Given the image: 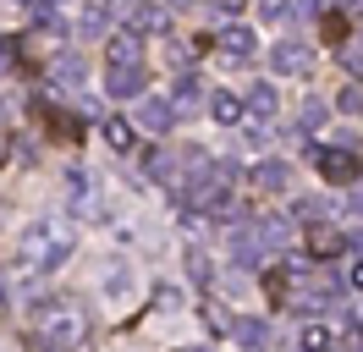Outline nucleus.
<instances>
[{"label":"nucleus","mask_w":363,"mask_h":352,"mask_svg":"<svg viewBox=\"0 0 363 352\" xmlns=\"http://www.w3.org/2000/svg\"><path fill=\"white\" fill-rule=\"evenodd\" d=\"M72 242H77V231H72L67 220H33L23 237H17V275H45L55 264H67Z\"/></svg>","instance_id":"obj_1"},{"label":"nucleus","mask_w":363,"mask_h":352,"mask_svg":"<svg viewBox=\"0 0 363 352\" xmlns=\"http://www.w3.org/2000/svg\"><path fill=\"white\" fill-rule=\"evenodd\" d=\"M39 341L77 352L83 341H89V308L72 303V297H50V303H39Z\"/></svg>","instance_id":"obj_2"},{"label":"nucleus","mask_w":363,"mask_h":352,"mask_svg":"<svg viewBox=\"0 0 363 352\" xmlns=\"http://www.w3.org/2000/svg\"><path fill=\"white\" fill-rule=\"evenodd\" d=\"M314 171L325 176V182H336V187H352L363 176V165H358L352 149H314Z\"/></svg>","instance_id":"obj_3"},{"label":"nucleus","mask_w":363,"mask_h":352,"mask_svg":"<svg viewBox=\"0 0 363 352\" xmlns=\"http://www.w3.org/2000/svg\"><path fill=\"white\" fill-rule=\"evenodd\" d=\"M270 72H281V77H308V72H314V44L281 39L270 50Z\"/></svg>","instance_id":"obj_4"},{"label":"nucleus","mask_w":363,"mask_h":352,"mask_svg":"<svg viewBox=\"0 0 363 352\" xmlns=\"http://www.w3.org/2000/svg\"><path fill=\"white\" fill-rule=\"evenodd\" d=\"M121 11H127V33H165L171 28L165 6H155V0H121Z\"/></svg>","instance_id":"obj_5"},{"label":"nucleus","mask_w":363,"mask_h":352,"mask_svg":"<svg viewBox=\"0 0 363 352\" xmlns=\"http://www.w3.org/2000/svg\"><path fill=\"white\" fill-rule=\"evenodd\" d=\"M171 121H177L171 99H160V94H138V127H143V132H171Z\"/></svg>","instance_id":"obj_6"},{"label":"nucleus","mask_w":363,"mask_h":352,"mask_svg":"<svg viewBox=\"0 0 363 352\" xmlns=\"http://www.w3.org/2000/svg\"><path fill=\"white\" fill-rule=\"evenodd\" d=\"M248 182L259 193H286V187H292V165H286V160H259Z\"/></svg>","instance_id":"obj_7"},{"label":"nucleus","mask_w":363,"mask_h":352,"mask_svg":"<svg viewBox=\"0 0 363 352\" xmlns=\"http://www.w3.org/2000/svg\"><path fill=\"white\" fill-rule=\"evenodd\" d=\"M253 237H259L264 253H281V248L292 242V226H286V215H259L253 220Z\"/></svg>","instance_id":"obj_8"},{"label":"nucleus","mask_w":363,"mask_h":352,"mask_svg":"<svg viewBox=\"0 0 363 352\" xmlns=\"http://www.w3.org/2000/svg\"><path fill=\"white\" fill-rule=\"evenodd\" d=\"M105 88H111L116 99H138V94H143V66H111V72H105Z\"/></svg>","instance_id":"obj_9"},{"label":"nucleus","mask_w":363,"mask_h":352,"mask_svg":"<svg viewBox=\"0 0 363 352\" xmlns=\"http://www.w3.org/2000/svg\"><path fill=\"white\" fill-rule=\"evenodd\" d=\"M220 50H226L231 61H253V50H259V39H253L242 22H226V33H220Z\"/></svg>","instance_id":"obj_10"},{"label":"nucleus","mask_w":363,"mask_h":352,"mask_svg":"<svg viewBox=\"0 0 363 352\" xmlns=\"http://www.w3.org/2000/svg\"><path fill=\"white\" fill-rule=\"evenodd\" d=\"M67 187H72V204H77V215H99V187L89 182V171H72V176H67Z\"/></svg>","instance_id":"obj_11"},{"label":"nucleus","mask_w":363,"mask_h":352,"mask_svg":"<svg viewBox=\"0 0 363 352\" xmlns=\"http://www.w3.org/2000/svg\"><path fill=\"white\" fill-rule=\"evenodd\" d=\"M308 253H314V259H336L341 253V231H330L325 220H308Z\"/></svg>","instance_id":"obj_12"},{"label":"nucleus","mask_w":363,"mask_h":352,"mask_svg":"<svg viewBox=\"0 0 363 352\" xmlns=\"http://www.w3.org/2000/svg\"><path fill=\"white\" fill-rule=\"evenodd\" d=\"M231 336H237L248 352H264V347H270V325H264V319H237V325H231Z\"/></svg>","instance_id":"obj_13"},{"label":"nucleus","mask_w":363,"mask_h":352,"mask_svg":"<svg viewBox=\"0 0 363 352\" xmlns=\"http://www.w3.org/2000/svg\"><path fill=\"white\" fill-rule=\"evenodd\" d=\"M105 143L127 154V149H133V143H138V127H133V121H127V116H105Z\"/></svg>","instance_id":"obj_14"},{"label":"nucleus","mask_w":363,"mask_h":352,"mask_svg":"<svg viewBox=\"0 0 363 352\" xmlns=\"http://www.w3.org/2000/svg\"><path fill=\"white\" fill-rule=\"evenodd\" d=\"M336 347V336H330V325H319V319H308L303 325V336H297V352H330Z\"/></svg>","instance_id":"obj_15"},{"label":"nucleus","mask_w":363,"mask_h":352,"mask_svg":"<svg viewBox=\"0 0 363 352\" xmlns=\"http://www.w3.org/2000/svg\"><path fill=\"white\" fill-rule=\"evenodd\" d=\"M242 110H253L259 121H270L275 110H281V94H275L270 83H253V94H248V105H242Z\"/></svg>","instance_id":"obj_16"},{"label":"nucleus","mask_w":363,"mask_h":352,"mask_svg":"<svg viewBox=\"0 0 363 352\" xmlns=\"http://www.w3.org/2000/svg\"><path fill=\"white\" fill-rule=\"evenodd\" d=\"M111 66H143L138 33H116V39H111Z\"/></svg>","instance_id":"obj_17"},{"label":"nucleus","mask_w":363,"mask_h":352,"mask_svg":"<svg viewBox=\"0 0 363 352\" xmlns=\"http://www.w3.org/2000/svg\"><path fill=\"white\" fill-rule=\"evenodd\" d=\"M199 94H204V83H199L193 72H182L177 88H171V110H193V105H199Z\"/></svg>","instance_id":"obj_18"},{"label":"nucleus","mask_w":363,"mask_h":352,"mask_svg":"<svg viewBox=\"0 0 363 352\" xmlns=\"http://www.w3.org/2000/svg\"><path fill=\"white\" fill-rule=\"evenodd\" d=\"M209 110H215V121H220V127H237V121H242V99H237V94H215Z\"/></svg>","instance_id":"obj_19"},{"label":"nucleus","mask_w":363,"mask_h":352,"mask_svg":"<svg viewBox=\"0 0 363 352\" xmlns=\"http://www.w3.org/2000/svg\"><path fill=\"white\" fill-rule=\"evenodd\" d=\"M77 77H83V61H77V55H61V61L50 66V83H77Z\"/></svg>","instance_id":"obj_20"},{"label":"nucleus","mask_w":363,"mask_h":352,"mask_svg":"<svg viewBox=\"0 0 363 352\" xmlns=\"http://www.w3.org/2000/svg\"><path fill=\"white\" fill-rule=\"evenodd\" d=\"M336 110H341V116H363V88L358 83L341 88V94H336Z\"/></svg>","instance_id":"obj_21"},{"label":"nucleus","mask_w":363,"mask_h":352,"mask_svg":"<svg viewBox=\"0 0 363 352\" xmlns=\"http://www.w3.org/2000/svg\"><path fill=\"white\" fill-rule=\"evenodd\" d=\"M325 116H330V105H325V99H308V105H303V127H297V132L325 127Z\"/></svg>","instance_id":"obj_22"},{"label":"nucleus","mask_w":363,"mask_h":352,"mask_svg":"<svg viewBox=\"0 0 363 352\" xmlns=\"http://www.w3.org/2000/svg\"><path fill=\"white\" fill-rule=\"evenodd\" d=\"M259 11H264V22H286L292 17V0H259Z\"/></svg>","instance_id":"obj_23"},{"label":"nucleus","mask_w":363,"mask_h":352,"mask_svg":"<svg viewBox=\"0 0 363 352\" xmlns=\"http://www.w3.org/2000/svg\"><path fill=\"white\" fill-rule=\"evenodd\" d=\"M187 275H193L199 286H209V281H215V270H209V259H204V253H193V259H187Z\"/></svg>","instance_id":"obj_24"},{"label":"nucleus","mask_w":363,"mask_h":352,"mask_svg":"<svg viewBox=\"0 0 363 352\" xmlns=\"http://www.w3.org/2000/svg\"><path fill=\"white\" fill-rule=\"evenodd\" d=\"M209 11H215L220 22H231L237 11H242V0H209Z\"/></svg>","instance_id":"obj_25"},{"label":"nucleus","mask_w":363,"mask_h":352,"mask_svg":"<svg viewBox=\"0 0 363 352\" xmlns=\"http://www.w3.org/2000/svg\"><path fill=\"white\" fill-rule=\"evenodd\" d=\"M325 39H347V17H336V11H325Z\"/></svg>","instance_id":"obj_26"},{"label":"nucleus","mask_w":363,"mask_h":352,"mask_svg":"<svg viewBox=\"0 0 363 352\" xmlns=\"http://www.w3.org/2000/svg\"><path fill=\"white\" fill-rule=\"evenodd\" d=\"M105 292H116V297H121V292H127V270H121V264H116L111 275H105Z\"/></svg>","instance_id":"obj_27"},{"label":"nucleus","mask_w":363,"mask_h":352,"mask_svg":"<svg viewBox=\"0 0 363 352\" xmlns=\"http://www.w3.org/2000/svg\"><path fill=\"white\" fill-rule=\"evenodd\" d=\"M204 319H209L215 330H231V325H237V319H231V314H220V308H204Z\"/></svg>","instance_id":"obj_28"},{"label":"nucleus","mask_w":363,"mask_h":352,"mask_svg":"<svg viewBox=\"0 0 363 352\" xmlns=\"http://www.w3.org/2000/svg\"><path fill=\"white\" fill-rule=\"evenodd\" d=\"M0 66H17V39H0Z\"/></svg>","instance_id":"obj_29"},{"label":"nucleus","mask_w":363,"mask_h":352,"mask_svg":"<svg viewBox=\"0 0 363 352\" xmlns=\"http://www.w3.org/2000/svg\"><path fill=\"white\" fill-rule=\"evenodd\" d=\"M341 248H347L352 259H363V231H352V237H341Z\"/></svg>","instance_id":"obj_30"},{"label":"nucleus","mask_w":363,"mask_h":352,"mask_svg":"<svg viewBox=\"0 0 363 352\" xmlns=\"http://www.w3.org/2000/svg\"><path fill=\"white\" fill-rule=\"evenodd\" d=\"M341 61H347V72H358V77H363V55H358V50H347Z\"/></svg>","instance_id":"obj_31"},{"label":"nucleus","mask_w":363,"mask_h":352,"mask_svg":"<svg viewBox=\"0 0 363 352\" xmlns=\"http://www.w3.org/2000/svg\"><path fill=\"white\" fill-rule=\"evenodd\" d=\"M347 286H363V259L352 264V270H347Z\"/></svg>","instance_id":"obj_32"},{"label":"nucleus","mask_w":363,"mask_h":352,"mask_svg":"<svg viewBox=\"0 0 363 352\" xmlns=\"http://www.w3.org/2000/svg\"><path fill=\"white\" fill-rule=\"evenodd\" d=\"M28 352H67V347H50V341H39V336H33V341H28Z\"/></svg>","instance_id":"obj_33"},{"label":"nucleus","mask_w":363,"mask_h":352,"mask_svg":"<svg viewBox=\"0 0 363 352\" xmlns=\"http://www.w3.org/2000/svg\"><path fill=\"white\" fill-rule=\"evenodd\" d=\"M352 215H363V187H352Z\"/></svg>","instance_id":"obj_34"},{"label":"nucleus","mask_w":363,"mask_h":352,"mask_svg":"<svg viewBox=\"0 0 363 352\" xmlns=\"http://www.w3.org/2000/svg\"><path fill=\"white\" fill-rule=\"evenodd\" d=\"M11 303V281H0V308Z\"/></svg>","instance_id":"obj_35"},{"label":"nucleus","mask_w":363,"mask_h":352,"mask_svg":"<svg viewBox=\"0 0 363 352\" xmlns=\"http://www.w3.org/2000/svg\"><path fill=\"white\" fill-rule=\"evenodd\" d=\"M341 6H347V11H363V0H341Z\"/></svg>","instance_id":"obj_36"},{"label":"nucleus","mask_w":363,"mask_h":352,"mask_svg":"<svg viewBox=\"0 0 363 352\" xmlns=\"http://www.w3.org/2000/svg\"><path fill=\"white\" fill-rule=\"evenodd\" d=\"M165 6H193V0H165Z\"/></svg>","instance_id":"obj_37"},{"label":"nucleus","mask_w":363,"mask_h":352,"mask_svg":"<svg viewBox=\"0 0 363 352\" xmlns=\"http://www.w3.org/2000/svg\"><path fill=\"white\" fill-rule=\"evenodd\" d=\"M352 352H363V336H358V341H352Z\"/></svg>","instance_id":"obj_38"},{"label":"nucleus","mask_w":363,"mask_h":352,"mask_svg":"<svg viewBox=\"0 0 363 352\" xmlns=\"http://www.w3.org/2000/svg\"><path fill=\"white\" fill-rule=\"evenodd\" d=\"M358 55H363V28H358Z\"/></svg>","instance_id":"obj_39"},{"label":"nucleus","mask_w":363,"mask_h":352,"mask_svg":"<svg viewBox=\"0 0 363 352\" xmlns=\"http://www.w3.org/2000/svg\"><path fill=\"white\" fill-rule=\"evenodd\" d=\"M55 6H61V0H50V11H55Z\"/></svg>","instance_id":"obj_40"},{"label":"nucleus","mask_w":363,"mask_h":352,"mask_svg":"<svg viewBox=\"0 0 363 352\" xmlns=\"http://www.w3.org/2000/svg\"><path fill=\"white\" fill-rule=\"evenodd\" d=\"M193 352H209V347H193Z\"/></svg>","instance_id":"obj_41"}]
</instances>
